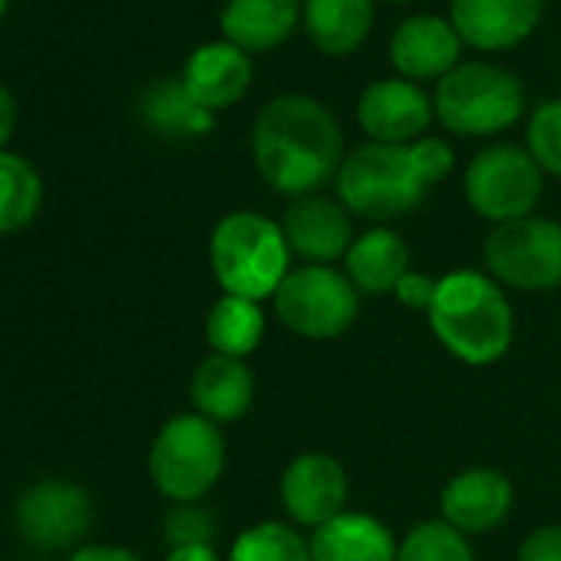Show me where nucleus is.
Instances as JSON below:
<instances>
[{"mask_svg": "<svg viewBox=\"0 0 561 561\" xmlns=\"http://www.w3.org/2000/svg\"><path fill=\"white\" fill-rule=\"evenodd\" d=\"M225 456V436L211 420L198 413H179L162 423L149 446V476L169 502H198L221 479Z\"/></svg>", "mask_w": 561, "mask_h": 561, "instance_id": "nucleus-4", "label": "nucleus"}, {"mask_svg": "<svg viewBox=\"0 0 561 561\" xmlns=\"http://www.w3.org/2000/svg\"><path fill=\"white\" fill-rule=\"evenodd\" d=\"M215 535V518L211 512H205L198 502H185L175 505L165 515V541L172 548H188V545H211Z\"/></svg>", "mask_w": 561, "mask_h": 561, "instance_id": "nucleus-29", "label": "nucleus"}, {"mask_svg": "<svg viewBox=\"0 0 561 561\" xmlns=\"http://www.w3.org/2000/svg\"><path fill=\"white\" fill-rule=\"evenodd\" d=\"M261 337H264L261 301L221 295L211 305V311L205 318V341H208L211 354H225V357L244 360L248 354H254Z\"/></svg>", "mask_w": 561, "mask_h": 561, "instance_id": "nucleus-23", "label": "nucleus"}, {"mask_svg": "<svg viewBox=\"0 0 561 561\" xmlns=\"http://www.w3.org/2000/svg\"><path fill=\"white\" fill-rule=\"evenodd\" d=\"M280 231L288 238L291 254L305 257L308 264H334L337 257H347L354 244L347 208L324 195L295 198L280 218Z\"/></svg>", "mask_w": 561, "mask_h": 561, "instance_id": "nucleus-13", "label": "nucleus"}, {"mask_svg": "<svg viewBox=\"0 0 561 561\" xmlns=\"http://www.w3.org/2000/svg\"><path fill=\"white\" fill-rule=\"evenodd\" d=\"M410 271L407 241L390 228H370L347 251V277L360 295H393Z\"/></svg>", "mask_w": 561, "mask_h": 561, "instance_id": "nucleus-21", "label": "nucleus"}, {"mask_svg": "<svg viewBox=\"0 0 561 561\" xmlns=\"http://www.w3.org/2000/svg\"><path fill=\"white\" fill-rule=\"evenodd\" d=\"M433 110L456 136H492L522 119L525 90L502 67L466 64L439 80Z\"/></svg>", "mask_w": 561, "mask_h": 561, "instance_id": "nucleus-6", "label": "nucleus"}, {"mask_svg": "<svg viewBox=\"0 0 561 561\" xmlns=\"http://www.w3.org/2000/svg\"><path fill=\"white\" fill-rule=\"evenodd\" d=\"M44 205V182L37 169L14 156L0 152V234L27 228Z\"/></svg>", "mask_w": 561, "mask_h": 561, "instance_id": "nucleus-25", "label": "nucleus"}, {"mask_svg": "<svg viewBox=\"0 0 561 561\" xmlns=\"http://www.w3.org/2000/svg\"><path fill=\"white\" fill-rule=\"evenodd\" d=\"M430 96L410 80H377L360 93L357 119L374 142L410 146L433 119Z\"/></svg>", "mask_w": 561, "mask_h": 561, "instance_id": "nucleus-12", "label": "nucleus"}, {"mask_svg": "<svg viewBox=\"0 0 561 561\" xmlns=\"http://www.w3.org/2000/svg\"><path fill=\"white\" fill-rule=\"evenodd\" d=\"M14 129H18V100L11 96V90L0 87V152L11 142Z\"/></svg>", "mask_w": 561, "mask_h": 561, "instance_id": "nucleus-34", "label": "nucleus"}, {"mask_svg": "<svg viewBox=\"0 0 561 561\" xmlns=\"http://www.w3.org/2000/svg\"><path fill=\"white\" fill-rule=\"evenodd\" d=\"M360 311V291L347 271L331 264H305L288 271L274 291V318L291 334L308 341H331L351 331Z\"/></svg>", "mask_w": 561, "mask_h": 561, "instance_id": "nucleus-7", "label": "nucleus"}, {"mask_svg": "<svg viewBox=\"0 0 561 561\" xmlns=\"http://www.w3.org/2000/svg\"><path fill=\"white\" fill-rule=\"evenodd\" d=\"M14 518L27 545L41 551H64L90 531L93 505L77 482L41 479L18 499Z\"/></svg>", "mask_w": 561, "mask_h": 561, "instance_id": "nucleus-10", "label": "nucleus"}, {"mask_svg": "<svg viewBox=\"0 0 561 561\" xmlns=\"http://www.w3.org/2000/svg\"><path fill=\"white\" fill-rule=\"evenodd\" d=\"M459 44L462 41L449 21L420 14L397 27L390 41V60L410 80H443L446 73L456 70Z\"/></svg>", "mask_w": 561, "mask_h": 561, "instance_id": "nucleus-16", "label": "nucleus"}, {"mask_svg": "<svg viewBox=\"0 0 561 561\" xmlns=\"http://www.w3.org/2000/svg\"><path fill=\"white\" fill-rule=\"evenodd\" d=\"M280 505L288 518L305 528H321L347 512V472L328 453H301L280 472Z\"/></svg>", "mask_w": 561, "mask_h": 561, "instance_id": "nucleus-11", "label": "nucleus"}, {"mask_svg": "<svg viewBox=\"0 0 561 561\" xmlns=\"http://www.w3.org/2000/svg\"><path fill=\"white\" fill-rule=\"evenodd\" d=\"M397 561H476L469 538L443 518L420 522L397 548Z\"/></svg>", "mask_w": 561, "mask_h": 561, "instance_id": "nucleus-27", "label": "nucleus"}, {"mask_svg": "<svg viewBox=\"0 0 561 561\" xmlns=\"http://www.w3.org/2000/svg\"><path fill=\"white\" fill-rule=\"evenodd\" d=\"M188 397L198 416L211 420L215 426L241 420L254 403V377L251 367L238 357L208 354L188 383Z\"/></svg>", "mask_w": 561, "mask_h": 561, "instance_id": "nucleus-17", "label": "nucleus"}, {"mask_svg": "<svg viewBox=\"0 0 561 561\" xmlns=\"http://www.w3.org/2000/svg\"><path fill=\"white\" fill-rule=\"evenodd\" d=\"M301 18L298 0H228L221 11V34L244 54L285 44Z\"/></svg>", "mask_w": 561, "mask_h": 561, "instance_id": "nucleus-20", "label": "nucleus"}, {"mask_svg": "<svg viewBox=\"0 0 561 561\" xmlns=\"http://www.w3.org/2000/svg\"><path fill=\"white\" fill-rule=\"evenodd\" d=\"M466 198L476 215L492 225L528 218L541 198V169L528 149L518 146H489L482 149L462 179Z\"/></svg>", "mask_w": 561, "mask_h": 561, "instance_id": "nucleus-9", "label": "nucleus"}, {"mask_svg": "<svg viewBox=\"0 0 561 561\" xmlns=\"http://www.w3.org/2000/svg\"><path fill=\"white\" fill-rule=\"evenodd\" d=\"M393 531L364 512H344L311 535V561H397Z\"/></svg>", "mask_w": 561, "mask_h": 561, "instance_id": "nucleus-19", "label": "nucleus"}, {"mask_svg": "<svg viewBox=\"0 0 561 561\" xmlns=\"http://www.w3.org/2000/svg\"><path fill=\"white\" fill-rule=\"evenodd\" d=\"M410 156H413V165H416V172H420V179L426 185L446 179L449 169H453V149H449L446 139H433V136L416 139V142H410Z\"/></svg>", "mask_w": 561, "mask_h": 561, "instance_id": "nucleus-30", "label": "nucleus"}, {"mask_svg": "<svg viewBox=\"0 0 561 561\" xmlns=\"http://www.w3.org/2000/svg\"><path fill=\"white\" fill-rule=\"evenodd\" d=\"M436 285L439 280H433V277H426V274H420V271H407L403 277H400V285H397V298L407 305V308H413V311H430V305H433V298H436Z\"/></svg>", "mask_w": 561, "mask_h": 561, "instance_id": "nucleus-32", "label": "nucleus"}, {"mask_svg": "<svg viewBox=\"0 0 561 561\" xmlns=\"http://www.w3.org/2000/svg\"><path fill=\"white\" fill-rule=\"evenodd\" d=\"M489 277L518 291L561 285V225L551 218H518L495 225L482 244Z\"/></svg>", "mask_w": 561, "mask_h": 561, "instance_id": "nucleus-8", "label": "nucleus"}, {"mask_svg": "<svg viewBox=\"0 0 561 561\" xmlns=\"http://www.w3.org/2000/svg\"><path fill=\"white\" fill-rule=\"evenodd\" d=\"M165 561H228V558H218L211 545H188V548H169Z\"/></svg>", "mask_w": 561, "mask_h": 561, "instance_id": "nucleus-35", "label": "nucleus"}, {"mask_svg": "<svg viewBox=\"0 0 561 561\" xmlns=\"http://www.w3.org/2000/svg\"><path fill=\"white\" fill-rule=\"evenodd\" d=\"M251 73L254 70H251L248 54L225 41V44L198 47L185 64L182 83L198 106L215 113L244 96V90L251 87Z\"/></svg>", "mask_w": 561, "mask_h": 561, "instance_id": "nucleus-18", "label": "nucleus"}, {"mask_svg": "<svg viewBox=\"0 0 561 561\" xmlns=\"http://www.w3.org/2000/svg\"><path fill=\"white\" fill-rule=\"evenodd\" d=\"M305 27L318 50L354 54L374 27V0H308Z\"/></svg>", "mask_w": 561, "mask_h": 561, "instance_id": "nucleus-22", "label": "nucleus"}, {"mask_svg": "<svg viewBox=\"0 0 561 561\" xmlns=\"http://www.w3.org/2000/svg\"><path fill=\"white\" fill-rule=\"evenodd\" d=\"M4 11H8V0H0V18H4Z\"/></svg>", "mask_w": 561, "mask_h": 561, "instance_id": "nucleus-36", "label": "nucleus"}, {"mask_svg": "<svg viewBox=\"0 0 561 561\" xmlns=\"http://www.w3.org/2000/svg\"><path fill=\"white\" fill-rule=\"evenodd\" d=\"M142 116L156 133L175 136V139L211 133V113L192 100L182 80H162L149 87L142 96Z\"/></svg>", "mask_w": 561, "mask_h": 561, "instance_id": "nucleus-24", "label": "nucleus"}, {"mask_svg": "<svg viewBox=\"0 0 561 561\" xmlns=\"http://www.w3.org/2000/svg\"><path fill=\"white\" fill-rule=\"evenodd\" d=\"M251 152L261 179L280 195H314L337 179L344 136L334 113L301 93L274 96L254 119Z\"/></svg>", "mask_w": 561, "mask_h": 561, "instance_id": "nucleus-1", "label": "nucleus"}, {"mask_svg": "<svg viewBox=\"0 0 561 561\" xmlns=\"http://www.w3.org/2000/svg\"><path fill=\"white\" fill-rule=\"evenodd\" d=\"M67 561H142V558L119 545H83Z\"/></svg>", "mask_w": 561, "mask_h": 561, "instance_id": "nucleus-33", "label": "nucleus"}, {"mask_svg": "<svg viewBox=\"0 0 561 561\" xmlns=\"http://www.w3.org/2000/svg\"><path fill=\"white\" fill-rule=\"evenodd\" d=\"M525 139L538 169L561 179V100H548L531 113Z\"/></svg>", "mask_w": 561, "mask_h": 561, "instance_id": "nucleus-28", "label": "nucleus"}, {"mask_svg": "<svg viewBox=\"0 0 561 561\" xmlns=\"http://www.w3.org/2000/svg\"><path fill=\"white\" fill-rule=\"evenodd\" d=\"M426 314L436 341L472 367L505 357L515 337V318L502 285L479 271H453L439 277Z\"/></svg>", "mask_w": 561, "mask_h": 561, "instance_id": "nucleus-2", "label": "nucleus"}, {"mask_svg": "<svg viewBox=\"0 0 561 561\" xmlns=\"http://www.w3.org/2000/svg\"><path fill=\"white\" fill-rule=\"evenodd\" d=\"M443 522L462 535H482L512 512V482L499 469H466L443 485Z\"/></svg>", "mask_w": 561, "mask_h": 561, "instance_id": "nucleus-14", "label": "nucleus"}, {"mask_svg": "<svg viewBox=\"0 0 561 561\" xmlns=\"http://www.w3.org/2000/svg\"><path fill=\"white\" fill-rule=\"evenodd\" d=\"M515 561H561V525H541L525 535Z\"/></svg>", "mask_w": 561, "mask_h": 561, "instance_id": "nucleus-31", "label": "nucleus"}, {"mask_svg": "<svg viewBox=\"0 0 561 561\" xmlns=\"http://www.w3.org/2000/svg\"><path fill=\"white\" fill-rule=\"evenodd\" d=\"M426 182L420 179L410 146L367 142L354 149L337 172V198L347 211L390 221L420 205Z\"/></svg>", "mask_w": 561, "mask_h": 561, "instance_id": "nucleus-5", "label": "nucleus"}, {"mask_svg": "<svg viewBox=\"0 0 561 561\" xmlns=\"http://www.w3.org/2000/svg\"><path fill=\"white\" fill-rule=\"evenodd\" d=\"M228 561H311V541L288 522H257L231 541Z\"/></svg>", "mask_w": 561, "mask_h": 561, "instance_id": "nucleus-26", "label": "nucleus"}, {"mask_svg": "<svg viewBox=\"0 0 561 561\" xmlns=\"http://www.w3.org/2000/svg\"><path fill=\"white\" fill-rule=\"evenodd\" d=\"M208 261L225 295L264 301L288 277L291 248L277 221L257 211H231L211 228Z\"/></svg>", "mask_w": 561, "mask_h": 561, "instance_id": "nucleus-3", "label": "nucleus"}, {"mask_svg": "<svg viewBox=\"0 0 561 561\" xmlns=\"http://www.w3.org/2000/svg\"><path fill=\"white\" fill-rule=\"evenodd\" d=\"M541 18V0H453V27L462 44L508 50L522 44Z\"/></svg>", "mask_w": 561, "mask_h": 561, "instance_id": "nucleus-15", "label": "nucleus"}]
</instances>
